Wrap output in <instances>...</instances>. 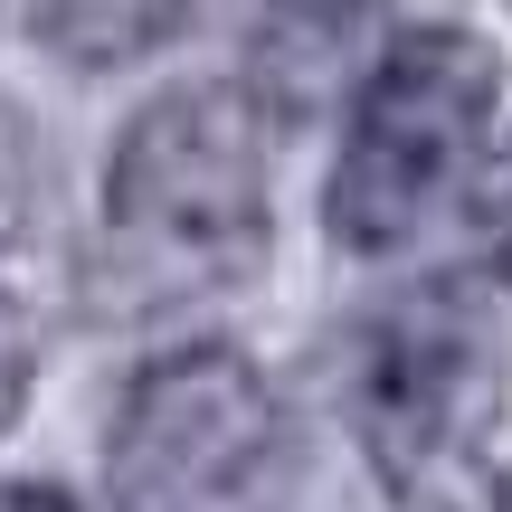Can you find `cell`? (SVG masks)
Here are the masks:
<instances>
[{
	"label": "cell",
	"mask_w": 512,
	"mask_h": 512,
	"mask_svg": "<svg viewBox=\"0 0 512 512\" xmlns=\"http://www.w3.org/2000/svg\"><path fill=\"white\" fill-rule=\"evenodd\" d=\"M29 370H38L29 323H19V313L0 304V427H10V418H19V399H29Z\"/></svg>",
	"instance_id": "7"
},
{
	"label": "cell",
	"mask_w": 512,
	"mask_h": 512,
	"mask_svg": "<svg viewBox=\"0 0 512 512\" xmlns=\"http://www.w3.org/2000/svg\"><path fill=\"white\" fill-rule=\"evenodd\" d=\"M285 10H351V0H285Z\"/></svg>",
	"instance_id": "9"
},
{
	"label": "cell",
	"mask_w": 512,
	"mask_h": 512,
	"mask_svg": "<svg viewBox=\"0 0 512 512\" xmlns=\"http://www.w3.org/2000/svg\"><path fill=\"white\" fill-rule=\"evenodd\" d=\"M190 0H38V38L67 67H133L181 29Z\"/></svg>",
	"instance_id": "5"
},
{
	"label": "cell",
	"mask_w": 512,
	"mask_h": 512,
	"mask_svg": "<svg viewBox=\"0 0 512 512\" xmlns=\"http://www.w3.org/2000/svg\"><path fill=\"white\" fill-rule=\"evenodd\" d=\"M475 247H484L494 275H512V133L494 143V162L475 171Z\"/></svg>",
	"instance_id": "6"
},
{
	"label": "cell",
	"mask_w": 512,
	"mask_h": 512,
	"mask_svg": "<svg viewBox=\"0 0 512 512\" xmlns=\"http://www.w3.org/2000/svg\"><path fill=\"white\" fill-rule=\"evenodd\" d=\"M494 48L475 29H408L380 48V67L351 95V133L332 162L323 219L342 247L380 256L399 238H418V219L475 171L484 124H494Z\"/></svg>",
	"instance_id": "4"
},
{
	"label": "cell",
	"mask_w": 512,
	"mask_h": 512,
	"mask_svg": "<svg viewBox=\"0 0 512 512\" xmlns=\"http://www.w3.org/2000/svg\"><path fill=\"white\" fill-rule=\"evenodd\" d=\"M351 427L399 512H512V313L427 275L351 332Z\"/></svg>",
	"instance_id": "1"
},
{
	"label": "cell",
	"mask_w": 512,
	"mask_h": 512,
	"mask_svg": "<svg viewBox=\"0 0 512 512\" xmlns=\"http://www.w3.org/2000/svg\"><path fill=\"white\" fill-rule=\"evenodd\" d=\"M105 247L143 294H219L266 266V133L238 86H171L124 124Z\"/></svg>",
	"instance_id": "2"
},
{
	"label": "cell",
	"mask_w": 512,
	"mask_h": 512,
	"mask_svg": "<svg viewBox=\"0 0 512 512\" xmlns=\"http://www.w3.org/2000/svg\"><path fill=\"white\" fill-rule=\"evenodd\" d=\"M0 512H76L57 484H0Z\"/></svg>",
	"instance_id": "8"
},
{
	"label": "cell",
	"mask_w": 512,
	"mask_h": 512,
	"mask_svg": "<svg viewBox=\"0 0 512 512\" xmlns=\"http://www.w3.org/2000/svg\"><path fill=\"white\" fill-rule=\"evenodd\" d=\"M294 475V418L228 342H181L133 370L105 437L114 512H275Z\"/></svg>",
	"instance_id": "3"
}]
</instances>
